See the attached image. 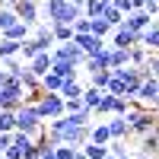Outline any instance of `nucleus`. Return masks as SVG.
<instances>
[{"mask_svg":"<svg viewBox=\"0 0 159 159\" xmlns=\"http://www.w3.org/2000/svg\"><path fill=\"white\" fill-rule=\"evenodd\" d=\"M89 32L99 35V38H108V35H111V25L105 22L102 16H89Z\"/></svg>","mask_w":159,"mask_h":159,"instance_id":"24","label":"nucleus"},{"mask_svg":"<svg viewBox=\"0 0 159 159\" xmlns=\"http://www.w3.org/2000/svg\"><path fill=\"white\" fill-rule=\"evenodd\" d=\"M150 22H153V16H150L147 10H130V13H124V25L134 29V32H143Z\"/></svg>","mask_w":159,"mask_h":159,"instance_id":"10","label":"nucleus"},{"mask_svg":"<svg viewBox=\"0 0 159 159\" xmlns=\"http://www.w3.org/2000/svg\"><path fill=\"white\" fill-rule=\"evenodd\" d=\"M61 86H64V76H57L54 70H48V73L42 76V89H45V92H61Z\"/></svg>","mask_w":159,"mask_h":159,"instance_id":"25","label":"nucleus"},{"mask_svg":"<svg viewBox=\"0 0 159 159\" xmlns=\"http://www.w3.org/2000/svg\"><path fill=\"white\" fill-rule=\"evenodd\" d=\"M80 150H83V153H86L89 159H102L105 153H108V147H105V143H92V140H86V143H83Z\"/></svg>","mask_w":159,"mask_h":159,"instance_id":"30","label":"nucleus"},{"mask_svg":"<svg viewBox=\"0 0 159 159\" xmlns=\"http://www.w3.org/2000/svg\"><path fill=\"white\" fill-rule=\"evenodd\" d=\"M127 127H130V134H150V130L156 127V108H150V105H143L140 99H130V108H127Z\"/></svg>","mask_w":159,"mask_h":159,"instance_id":"2","label":"nucleus"},{"mask_svg":"<svg viewBox=\"0 0 159 159\" xmlns=\"http://www.w3.org/2000/svg\"><path fill=\"white\" fill-rule=\"evenodd\" d=\"M143 70H147V76L159 80V51H150V57H147V64H143Z\"/></svg>","mask_w":159,"mask_h":159,"instance_id":"32","label":"nucleus"},{"mask_svg":"<svg viewBox=\"0 0 159 159\" xmlns=\"http://www.w3.org/2000/svg\"><path fill=\"white\" fill-rule=\"evenodd\" d=\"M108 134H111V140H127L130 137V127H127V118L124 115H108Z\"/></svg>","mask_w":159,"mask_h":159,"instance_id":"9","label":"nucleus"},{"mask_svg":"<svg viewBox=\"0 0 159 159\" xmlns=\"http://www.w3.org/2000/svg\"><path fill=\"white\" fill-rule=\"evenodd\" d=\"M13 13H16L22 22L35 25L42 19V3H38V0H16V3H13Z\"/></svg>","mask_w":159,"mask_h":159,"instance_id":"6","label":"nucleus"},{"mask_svg":"<svg viewBox=\"0 0 159 159\" xmlns=\"http://www.w3.org/2000/svg\"><path fill=\"white\" fill-rule=\"evenodd\" d=\"M89 140L92 143H105V147H108V140H111V134H108V124H96V121H92L89 124Z\"/></svg>","mask_w":159,"mask_h":159,"instance_id":"18","label":"nucleus"},{"mask_svg":"<svg viewBox=\"0 0 159 159\" xmlns=\"http://www.w3.org/2000/svg\"><path fill=\"white\" fill-rule=\"evenodd\" d=\"M102 92H105V89L86 86V89H83V105H86V108H96V105H99V99H102Z\"/></svg>","mask_w":159,"mask_h":159,"instance_id":"31","label":"nucleus"},{"mask_svg":"<svg viewBox=\"0 0 159 159\" xmlns=\"http://www.w3.org/2000/svg\"><path fill=\"white\" fill-rule=\"evenodd\" d=\"M156 159H159V156H156Z\"/></svg>","mask_w":159,"mask_h":159,"instance_id":"48","label":"nucleus"},{"mask_svg":"<svg viewBox=\"0 0 159 159\" xmlns=\"http://www.w3.org/2000/svg\"><path fill=\"white\" fill-rule=\"evenodd\" d=\"M51 70H54L57 76H64V80H73V76L80 73V67H76L73 61H61V57H54V61H51Z\"/></svg>","mask_w":159,"mask_h":159,"instance_id":"17","label":"nucleus"},{"mask_svg":"<svg viewBox=\"0 0 159 159\" xmlns=\"http://www.w3.org/2000/svg\"><path fill=\"white\" fill-rule=\"evenodd\" d=\"M108 45L111 48H134V45H140V32L127 29V25H118V29H111V42Z\"/></svg>","mask_w":159,"mask_h":159,"instance_id":"7","label":"nucleus"},{"mask_svg":"<svg viewBox=\"0 0 159 159\" xmlns=\"http://www.w3.org/2000/svg\"><path fill=\"white\" fill-rule=\"evenodd\" d=\"M38 51H42V45H38L35 38H25V42H22V48H19V57H22L25 64H29V61L38 54Z\"/></svg>","mask_w":159,"mask_h":159,"instance_id":"28","label":"nucleus"},{"mask_svg":"<svg viewBox=\"0 0 159 159\" xmlns=\"http://www.w3.org/2000/svg\"><path fill=\"white\" fill-rule=\"evenodd\" d=\"M7 76H10V73H7L3 67H0V86H3V83H7Z\"/></svg>","mask_w":159,"mask_h":159,"instance_id":"42","label":"nucleus"},{"mask_svg":"<svg viewBox=\"0 0 159 159\" xmlns=\"http://www.w3.org/2000/svg\"><path fill=\"white\" fill-rule=\"evenodd\" d=\"M10 143H13V130H0V153H3Z\"/></svg>","mask_w":159,"mask_h":159,"instance_id":"40","label":"nucleus"},{"mask_svg":"<svg viewBox=\"0 0 159 159\" xmlns=\"http://www.w3.org/2000/svg\"><path fill=\"white\" fill-rule=\"evenodd\" d=\"M3 159H25V153L16 147V143H10V147L3 150Z\"/></svg>","mask_w":159,"mask_h":159,"instance_id":"39","label":"nucleus"},{"mask_svg":"<svg viewBox=\"0 0 159 159\" xmlns=\"http://www.w3.org/2000/svg\"><path fill=\"white\" fill-rule=\"evenodd\" d=\"M76 150H80V147H70V143H54L57 159H73V156H76Z\"/></svg>","mask_w":159,"mask_h":159,"instance_id":"36","label":"nucleus"},{"mask_svg":"<svg viewBox=\"0 0 159 159\" xmlns=\"http://www.w3.org/2000/svg\"><path fill=\"white\" fill-rule=\"evenodd\" d=\"M16 130H22V134H32V137H42L45 134V121L42 115H38L35 105H19L16 108Z\"/></svg>","mask_w":159,"mask_h":159,"instance_id":"3","label":"nucleus"},{"mask_svg":"<svg viewBox=\"0 0 159 159\" xmlns=\"http://www.w3.org/2000/svg\"><path fill=\"white\" fill-rule=\"evenodd\" d=\"M0 159H3V153H0Z\"/></svg>","mask_w":159,"mask_h":159,"instance_id":"47","label":"nucleus"},{"mask_svg":"<svg viewBox=\"0 0 159 159\" xmlns=\"http://www.w3.org/2000/svg\"><path fill=\"white\" fill-rule=\"evenodd\" d=\"M108 64H111V67H124V64H130V48H111L108 45Z\"/></svg>","mask_w":159,"mask_h":159,"instance_id":"19","label":"nucleus"},{"mask_svg":"<svg viewBox=\"0 0 159 159\" xmlns=\"http://www.w3.org/2000/svg\"><path fill=\"white\" fill-rule=\"evenodd\" d=\"M150 57V48H143V45H134L130 48V64H137V67H143Z\"/></svg>","mask_w":159,"mask_h":159,"instance_id":"33","label":"nucleus"},{"mask_svg":"<svg viewBox=\"0 0 159 159\" xmlns=\"http://www.w3.org/2000/svg\"><path fill=\"white\" fill-rule=\"evenodd\" d=\"M19 48H22V42L0 35V61H3V57H16V54H19Z\"/></svg>","mask_w":159,"mask_h":159,"instance_id":"20","label":"nucleus"},{"mask_svg":"<svg viewBox=\"0 0 159 159\" xmlns=\"http://www.w3.org/2000/svg\"><path fill=\"white\" fill-rule=\"evenodd\" d=\"M140 153H147V156H159V127H153L150 134H143L140 137Z\"/></svg>","mask_w":159,"mask_h":159,"instance_id":"15","label":"nucleus"},{"mask_svg":"<svg viewBox=\"0 0 159 159\" xmlns=\"http://www.w3.org/2000/svg\"><path fill=\"white\" fill-rule=\"evenodd\" d=\"M0 35H7V38H16V42H25V38H32V25L19 19V22H13L10 29H3Z\"/></svg>","mask_w":159,"mask_h":159,"instance_id":"16","label":"nucleus"},{"mask_svg":"<svg viewBox=\"0 0 159 159\" xmlns=\"http://www.w3.org/2000/svg\"><path fill=\"white\" fill-rule=\"evenodd\" d=\"M111 0H83V16H102V10Z\"/></svg>","mask_w":159,"mask_h":159,"instance_id":"27","label":"nucleus"},{"mask_svg":"<svg viewBox=\"0 0 159 159\" xmlns=\"http://www.w3.org/2000/svg\"><path fill=\"white\" fill-rule=\"evenodd\" d=\"M51 35H54V45L70 42V38H73V25H67V22H54V25H51Z\"/></svg>","mask_w":159,"mask_h":159,"instance_id":"22","label":"nucleus"},{"mask_svg":"<svg viewBox=\"0 0 159 159\" xmlns=\"http://www.w3.org/2000/svg\"><path fill=\"white\" fill-rule=\"evenodd\" d=\"M140 45L150 48V51H159V19H153L147 29L140 32Z\"/></svg>","mask_w":159,"mask_h":159,"instance_id":"13","label":"nucleus"},{"mask_svg":"<svg viewBox=\"0 0 159 159\" xmlns=\"http://www.w3.org/2000/svg\"><path fill=\"white\" fill-rule=\"evenodd\" d=\"M102 159H115V156H111V153H105V156H102Z\"/></svg>","mask_w":159,"mask_h":159,"instance_id":"45","label":"nucleus"},{"mask_svg":"<svg viewBox=\"0 0 159 159\" xmlns=\"http://www.w3.org/2000/svg\"><path fill=\"white\" fill-rule=\"evenodd\" d=\"M42 121H51V118H61L64 115V96L61 92H42V99L35 102Z\"/></svg>","mask_w":159,"mask_h":159,"instance_id":"4","label":"nucleus"},{"mask_svg":"<svg viewBox=\"0 0 159 159\" xmlns=\"http://www.w3.org/2000/svg\"><path fill=\"white\" fill-rule=\"evenodd\" d=\"M108 153H111L115 159L127 156V140H108Z\"/></svg>","mask_w":159,"mask_h":159,"instance_id":"35","label":"nucleus"},{"mask_svg":"<svg viewBox=\"0 0 159 159\" xmlns=\"http://www.w3.org/2000/svg\"><path fill=\"white\" fill-rule=\"evenodd\" d=\"M102 19H105V22H108V25H111V29H118V25H124V13H121V10H118L115 3H108V7H105V10H102Z\"/></svg>","mask_w":159,"mask_h":159,"instance_id":"21","label":"nucleus"},{"mask_svg":"<svg viewBox=\"0 0 159 159\" xmlns=\"http://www.w3.org/2000/svg\"><path fill=\"white\" fill-rule=\"evenodd\" d=\"M51 57H61V61H73L76 67H83V61H86V51L83 48H76V42L70 38V42H61L51 48Z\"/></svg>","mask_w":159,"mask_h":159,"instance_id":"5","label":"nucleus"},{"mask_svg":"<svg viewBox=\"0 0 159 159\" xmlns=\"http://www.w3.org/2000/svg\"><path fill=\"white\" fill-rule=\"evenodd\" d=\"M108 92H111V96H124V92H127V83H124L121 76H115V73H111V83H108Z\"/></svg>","mask_w":159,"mask_h":159,"instance_id":"37","label":"nucleus"},{"mask_svg":"<svg viewBox=\"0 0 159 159\" xmlns=\"http://www.w3.org/2000/svg\"><path fill=\"white\" fill-rule=\"evenodd\" d=\"M51 61H54V57H51V51H38V54L29 61V70H32L35 76H45V73L51 70Z\"/></svg>","mask_w":159,"mask_h":159,"instance_id":"14","label":"nucleus"},{"mask_svg":"<svg viewBox=\"0 0 159 159\" xmlns=\"http://www.w3.org/2000/svg\"><path fill=\"white\" fill-rule=\"evenodd\" d=\"M121 159H130V156H121Z\"/></svg>","mask_w":159,"mask_h":159,"instance_id":"46","label":"nucleus"},{"mask_svg":"<svg viewBox=\"0 0 159 159\" xmlns=\"http://www.w3.org/2000/svg\"><path fill=\"white\" fill-rule=\"evenodd\" d=\"M0 67H3L10 76H19L22 73V67H25V64H22V57L16 54V57H3V61H0Z\"/></svg>","mask_w":159,"mask_h":159,"instance_id":"29","label":"nucleus"},{"mask_svg":"<svg viewBox=\"0 0 159 159\" xmlns=\"http://www.w3.org/2000/svg\"><path fill=\"white\" fill-rule=\"evenodd\" d=\"M25 159H42V156H38V153H32V156H25Z\"/></svg>","mask_w":159,"mask_h":159,"instance_id":"44","label":"nucleus"},{"mask_svg":"<svg viewBox=\"0 0 159 159\" xmlns=\"http://www.w3.org/2000/svg\"><path fill=\"white\" fill-rule=\"evenodd\" d=\"M80 16H83V0H80V3L45 0V3H42V19H45L48 25H54V22H67V25H73Z\"/></svg>","mask_w":159,"mask_h":159,"instance_id":"1","label":"nucleus"},{"mask_svg":"<svg viewBox=\"0 0 159 159\" xmlns=\"http://www.w3.org/2000/svg\"><path fill=\"white\" fill-rule=\"evenodd\" d=\"M111 64H108V45H105L99 54H89L86 61H83V70H89V73H96V70H108Z\"/></svg>","mask_w":159,"mask_h":159,"instance_id":"12","label":"nucleus"},{"mask_svg":"<svg viewBox=\"0 0 159 159\" xmlns=\"http://www.w3.org/2000/svg\"><path fill=\"white\" fill-rule=\"evenodd\" d=\"M32 38L42 45V51H51V48H54V35H51V25H48V22H35V25H32Z\"/></svg>","mask_w":159,"mask_h":159,"instance_id":"11","label":"nucleus"},{"mask_svg":"<svg viewBox=\"0 0 159 159\" xmlns=\"http://www.w3.org/2000/svg\"><path fill=\"white\" fill-rule=\"evenodd\" d=\"M111 3L121 10V13H130V10H134V0H111Z\"/></svg>","mask_w":159,"mask_h":159,"instance_id":"41","label":"nucleus"},{"mask_svg":"<svg viewBox=\"0 0 159 159\" xmlns=\"http://www.w3.org/2000/svg\"><path fill=\"white\" fill-rule=\"evenodd\" d=\"M127 108H130V99H127V96H115L111 115H127Z\"/></svg>","mask_w":159,"mask_h":159,"instance_id":"38","label":"nucleus"},{"mask_svg":"<svg viewBox=\"0 0 159 159\" xmlns=\"http://www.w3.org/2000/svg\"><path fill=\"white\" fill-rule=\"evenodd\" d=\"M13 3H16V0H0V7H13Z\"/></svg>","mask_w":159,"mask_h":159,"instance_id":"43","label":"nucleus"},{"mask_svg":"<svg viewBox=\"0 0 159 159\" xmlns=\"http://www.w3.org/2000/svg\"><path fill=\"white\" fill-rule=\"evenodd\" d=\"M111 83V67L108 70H96V73H89V86H96V89H108Z\"/></svg>","mask_w":159,"mask_h":159,"instance_id":"26","label":"nucleus"},{"mask_svg":"<svg viewBox=\"0 0 159 159\" xmlns=\"http://www.w3.org/2000/svg\"><path fill=\"white\" fill-rule=\"evenodd\" d=\"M83 89H86V86H80V83H76V76H73V80H64L61 96H64V99H83Z\"/></svg>","mask_w":159,"mask_h":159,"instance_id":"23","label":"nucleus"},{"mask_svg":"<svg viewBox=\"0 0 159 159\" xmlns=\"http://www.w3.org/2000/svg\"><path fill=\"white\" fill-rule=\"evenodd\" d=\"M0 130H16V111H10V108L0 111Z\"/></svg>","mask_w":159,"mask_h":159,"instance_id":"34","label":"nucleus"},{"mask_svg":"<svg viewBox=\"0 0 159 159\" xmlns=\"http://www.w3.org/2000/svg\"><path fill=\"white\" fill-rule=\"evenodd\" d=\"M137 99H140L143 105H150V108H156V105H159V80L147 76V80L140 83V89H137Z\"/></svg>","mask_w":159,"mask_h":159,"instance_id":"8","label":"nucleus"}]
</instances>
